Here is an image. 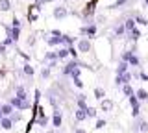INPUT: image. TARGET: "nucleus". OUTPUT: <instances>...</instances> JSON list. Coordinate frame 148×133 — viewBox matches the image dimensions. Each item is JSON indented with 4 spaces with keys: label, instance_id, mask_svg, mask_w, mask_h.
<instances>
[{
    "label": "nucleus",
    "instance_id": "1",
    "mask_svg": "<svg viewBox=\"0 0 148 133\" xmlns=\"http://www.w3.org/2000/svg\"><path fill=\"white\" fill-rule=\"evenodd\" d=\"M122 61H128V65L133 67V68L141 67V59H139V56L135 54V50H126V52H122Z\"/></svg>",
    "mask_w": 148,
    "mask_h": 133
},
{
    "label": "nucleus",
    "instance_id": "2",
    "mask_svg": "<svg viewBox=\"0 0 148 133\" xmlns=\"http://www.w3.org/2000/svg\"><path fill=\"white\" fill-rule=\"evenodd\" d=\"M69 13H71V11L67 10L65 4H58V6L52 10V17L56 20H61V19H65V17H69Z\"/></svg>",
    "mask_w": 148,
    "mask_h": 133
},
{
    "label": "nucleus",
    "instance_id": "3",
    "mask_svg": "<svg viewBox=\"0 0 148 133\" xmlns=\"http://www.w3.org/2000/svg\"><path fill=\"white\" fill-rule=\"evenodd\" d=\"M91 48H92V44H91L89 37H83V39L78 41V52H80V54H89Z\"/></svg>",
    "mask_w": 148,
    "mask_h": 133
},
{
    "label": "nucleus",
    "instance_id": "4",
    "mask_svg": "<svg viewBox=\"0 0 148 133\" xmlns=\"http://www.w3.org/2000/svg\"><path fill=\"white\" fill-rule=\"evenodd\" d=\"M132 81V72H126V74H120V76H115V85H126V83H130Z\"/></svg>",
    "mask_w": 148,
    "mask_h": 133
},
{
    "label": "nucleus",
    "instance_id": "5",
    "mask_svg": "<svg viewBox=\"0 0 148 133\" xmlns=\"http://www.w3.org/2000/svg\"><path fill=\"white\" fill-rule=\"evenodd\" d=\"M9 104H11L13 107L21 109V111H22V109H28V107H30V104H28L26 100H21V98H17V96H13V98L9 100Z\"/></svg>",
    "mask_w": 148,
    "mask_h": 133
},
{
    "label": "nucleus",
    "instance_id": "6",
    "mask_svg": "<svg viewBox=\"0 0 148 133\" xmlns=\"http://www.w3.org/2000/svg\"><path fill=\"white\" fill-rule=\"evenodd\" d=\"M82 35H85V37H95L96 35V24H87L82 28Z\"/></svg>",
    "mask_w": 148,
    "mask_h": 133
},
{
    "label": "nucleus",
    "instance_id": "7",
    "mask_svg": "<svg viewBox=\"0 0 148 133\" xmlns=\"http://www.w3.org/2000/svg\"><path fill=\"white\" fill-rule=\"evenodd\" d=\"M6 30H8V37L17 43V41H18V35H21V28H13V26H11V28H6Z\"/></svg>",
    "mask_w": 148,
    "mask_h": 133
},
{
    "label": "nucleus",
    "instance_id": "8",
    "mask_svg": "<svg viewBox=\"0 0 148 133\" xmlns=\"http://www.w3.org/2000/svg\"><path fill=\"white\" fill-rule=\"evenodd\" d=\"M122 24H124V28H126V33H128V31H132L133 28H137V22H135V19H133V17H128V19L124 20Z\"/></svg>",
    "mask_w": 148,
    "mask_h": 133
},
{
    "label": "nucleus",
    "instance_id": "9",
    "mask_svg": "<svg viewBox=\"0 0 148 133\" xmlns=\"http://www.w3.org/2000/svg\"><path fill=\"white\" fill-rule=\"evenodd\" d=\"M126 72H130V65H128V61H122V59H120V63L117 67V76L126 74Z\"/></svg>",
    "mask_w": 148,
    "mask_h": 133
},
{
    "label": "nucleus",
    "instance_id": "10",
    "mask_svg": "<svg viewBox=\"0 0 148 133\" xmlns=\"http://www.w3.org/2000/svg\"><path fill=\"white\" fill-rule=\"evenodd\" d=\"M124 33H126V28H124L122 22H120V24H115V26H113V35H115V37H122Z\"/></svg>",
    "mask_w": 148,
    "mask_h": 133
},
{
    "label": "nucleus",
    "instance_id": "11",
    "mask_svg": "<svg viewBox=\"0 0 148 133\" xmlns=\"http://www.w3.org/2000/svg\"><path fill=\"white\" fill-rule=\"evenodd\" d=\"M56 54H58V61H59V59L69 57V46H59L58 50H56Z\"/></svg>",
    "mask_w": 148,
    "mask_h": 133
},
{
    "label": "nucleus",
    "instance_id": "12",
    "mask_svg": "<svg viewBox=\"0 0 148 133\" xmlns=\"http://www.w3.org/2000/svg\"><path fill=\"white\" fill-rule=\"evenodd\" d=\"M128 39H132L133 43L139 41V39H141V30H139V28H133L132 31H128Z\"/></svg>",
    "mask_w": 148,
    "mask_h": 133
},
{
    "label": "nucleus",
    "instance_id": "13",
    "mask_svg": "<svg viewBox=\"0 0 148 133\" xmlns=\"http://www.w3.org/2000/svg\"><path fill=\"white\" fill-rule=\"evenodd\" d=\"M0 126H2L4 130H11V128H13V120L8 118V117H2V118H0Z\"/></svg>",
    "mask_w": 148,
    "mask_h": 133
},
{
    "label": "nucleus",
    "instance_id": "14",
    "mask_svg": "<svg viewBox=\"0 0 148 133\" xmlns=\"http://www.w3.org/2000/svg\"><path fill=\"white\" fill-rule=\"evenodd\" d=\"M0 109H2V115H4V117H11V115H13V105L11 104H4Z\"/></svg>",
    "mask_w": 148,
    "mask_h": 133
},
{
    "label": "nucleus",
    "instance_id": "15",
    "mask_svg": "<svg viewBox=\"0 0 148 133\" xmlns=\"http://www.w3.org/2000/svg\"><path fill=\"white\" fill-rule=\"evenodd\" d=\"M76 105H78V109H83V111L87 109V105H85V94H80V96H78Z\"/></svg>",
    "mask_w": 148,
    "mask_h": 133
},
{
    "label": "nucleus",
    "instance_id": "16",
    "mask_svg": "<svg viewBox=\"0 0 148 133\" xmlns=\"http://www.w3.org/2000/svg\"><path fill=\"white\" fill-rule=\"evenodd\" d=\"M11 10V0H0V11H9Z\"/></svg>",
    "mask_w": 148,
    "mask_h": 133
},
{
    "label": "nucleus",
    "instance_id": "17",
    "mask_svg": "<svg viewBox=\"0 0 148 133\" xmlns=\"http://www.w3.org/2000/svg\"><path fill=\"white\" fill-rule=\"evenodd\" d=\"M15 94H17V98H21V100H26V91H24V87H22V85L15 87Z\"/></svg>",
    "mask_w": 148,
    "mask_h": 133
},
{
    "label": "nucleus",
    "instance_id": "18",
    "mask_svg": "<svg viewBox=\"0 0 148 133\" xmlns=\"http://www.w3.org/2000/svg\"><path fill=\"white\" fill-rule=\"evenodd\" d=\"M54 126L56 128L61 126V111H59V109H56V111H54Z\"/></svg>",
    "mask_w": 148,
    "mask_h": 133
},
{
    "label": "nucleus",
    "instance_id": "19",
    "mask_svg": "<svg viewBox=\"0 0 148 133\" xmlns=\"http://www.w3.org/2000/svg\"><path fill=\"white\" fill-rule=\"evenodd\" d=\"M135 96H137V100H139V102H143V100H148V93H146L145 89H137Z\"/></svg>",
    "mask_w": 148,
    "mask_h": 133
},
{
    "label": "nucleus",
    "instance_id": "20",
    "mask_svg": "<svg viewBox=\"0 0 148 133\" xmlns=\"http://www.w3.org/2000/svg\"><path fill=\"white\" fill-rule=\"evenodd\" d=\"M45 61H58V54H56V52H46L45 54Z\"/></svg>",
    "mask_w": 148,
    "mask_h": 133
},
{
    "label": "nucleus",
    "instance_id": "21",
    "mask_svg": "<svg viewBox=\"0 0 148 133\" xmlns=\"http://www.w3.org/2000/svg\"><path fill=\"white\" fill-rule=\"evenodd\" d=\"M104 96H106V91L102 89V87H96V89H95V98L104 100Z\"/></svg>",
    "mask_w": 148,
    "mask_h": 133
},
{
    "label": "nucleus",
    "instance_id": "22",
    "mask_svg": "<svg viewBox=\"0 0 148 133\" xmlns=\"http://www.w3.org/2000/svg\"><path fill=\"white\" fill-rule=\"evenodd\" d=\"M113 107V102H111V100H102V111H109V109Z\"/></svg>",
    "mask_w": 148,
    "mask_h": 133
},
{
    "label": "nucleus",
    "instance_id": "23",
    "mask_svg": "<svg viewBox=\"0 0 148 133\" xmlns=\"http://www.w3.org/2000/svg\"><path fill=\"white\" fill-rule=\"evenodd\" d=\"M133 19H135L137 24H141V26H148V19H145V17H141V15H133Z\"/></svg>",
    "mask_w": 148,
    "mask_h": 133
},
{
    "label": "nucleus",
    "instance_id": "24",
    "mask_svg": "<svg viewBox=\"0 0 148 133\" xmlns=\"http://www.w3.org/2000/svg\"><path fill=\"white\" fill-rule=\"evenodd\" d=\"M74 41H76V39L71 37V35H63V44H65V46H72Z\"/></svg>",
    "mask_w": 148,
    "mask_h": 133
},
{
    "label": "nucleus",
    "instance_id": "25",
    "mask_svg": "<svg viewBox=\"0 0 148 133\" xmlns=\"http://www.w3.org/2000/svg\"><path fill=\"white\" fill-rule=\"evenodd\" d=\"M122 93L126 94V96H132V94H135V93H133V89H132V85H130V83L122 85Z\"/></svg>",
    "mask_w": 148,
    "mask_h": 133
},
{
    "label": "nucleus",
    "instance_id": "26",
    "mask_svg": "<svg viewBox=\"0 0 148 133\" xmlns=\"http://www.w3.org/2000/svg\"><path fill=\"white\" fill-rule=\"evenodd\" d=\"M130 0H117L115 4H111L109 6V10H117V8H120V6H124V4H128Z\"/></svg>",
    "mask_w": 148,
    "mask_h": 133
},
{
    "label": "nucleus",
    "instance_id": "27",
    "mask_svg": "<svg viewBox=\"0 0 148 133\" xmlns=\"http://www.w3.org/2000/svg\"><path fill=\"white\" fill-rule=\"evenodd\" d=\"M78 48H74V46H69V56H71L72 59H78Z\"/></svg>",
    "mask_w": 148,
    "mask_h": 133
},
{
    "label": "nucleus",
    "instance_id": "28",
    "mask_svg": "<svg viewBox=\"0 0 148 133\" xmlns=\"http://www.w3.org/2000/svg\"><path fill=\"white\" fill-rule=\"evenodd\" d=\"M83 118H87V113L83 111V109H78L76 111V120H83Z\"/></svg>",
    "mask_w": 148,
    "mask_h": 133
},
{
    "label": "nucleus",
    "instance_id": "29",
    "mask_svg": "<svg viewBox=\"0 0 148 133\" xmlns=\"http://www.w3.org/2000/svg\"><path fill=\"white\" fill-rule=\"evenodd\" d=\"M22 70H24V74L26 76H34V67H30V65H24V68H22Z\"/></svg>",
    "mask_w": 148,
    "mask_h": 133
},
{
    "label": "nucleus",
    "instance_id": "30",
    "mask_svg": "<svg viewBox=\"0 0 148 133\" xmlns=\"http://www.w3.org/2000/svg\"><path fill=\"white\" fill-rule=\"evenodd\" d=\"M50 70H52V68H48V67H43V68H41V76H43L45 80H46V78L50 76Z\"/></svg>",
    "mask_w": 148,
    "mask_h": 133
},
{
    "label": "nucleus",
    "instance_id": "31",
    "mask_svg": "<svg viewBox=\"0 0 148 133\" xmlns=\"http://www.w3.org/2000/svg\"><path fill=\"white\" fill-rule=\"evenodd\" d=\"M106 20H108V19H106V15H96V19H95V24H104Z\"/></svg>",
    "mask_w": 148,
    "mask_h": 133
},
{
    "label": "nucleus",
    "instance_id": "32",
    "mask_svg": "<svg viewBox=\"0 0 148 133\" xmlns=\"http://www.w3.org/2000/svg\"><path fill=\"white\" fill-rule=\"evenodd\" d=\"M11 26H13V28H21V26H22V22L18 20L17 17H13V20H11Z\"/></svg>",
    "mask_w": 148,
    "mask_h": 133
},
{
    "label": "nucleus",
    "instance_id": "33",
    "mask_svg": "<svg viewBox=\"0 0 148 133\" xmlns=\"http://www.w3.org/2000/svg\"><path fill=\"white\" fill-rule=\"evenodd\" d=\"M80 72H82V68H80V67L74 68V70L71 72V78H72V80H74V78H80Z\"/></svg>",
    "mask_w": 148,
    "mask_h": 133
},
{
    "label": "nucleus",
    "instance_id": "34",
    "mask_svg": "<svg viewBox=\"0 0 148 133\" xmlns=\"http://www.w3.org/2000/svg\"><path fill=\"white\" fill-rule=\"evenodd\" d=\"M35 35H30V37H28V41H26V44H28V46H34V44H35Z\"/></svg>",
    "mask_w": 148,
    "mask_h": 133
},
{
    "label": "nucleus",
    "instance_id": "35",
    "mask_svg": "<svg viewBox=\"0 0 148 133\" xmlns=\"http://www.w3.org/2000/svg\"><path fill=\"white\" fill-rule=\"evenodd\" d=\"M72 81H74V85H76V87H78V89H82V87H83V81L80 80V78H74V80H72Z\"/></svg>",
    "mask_w": 148,
    "mask_h": 133
},
{
    "label": "nucleus",
    "instance_id": "36",
    "mask_svg": "<svg viewBox=\"0 0 148 133\" xmlns=\"http://www.w3.org/2000/svg\"><path fill=\"white\" fill-rule=\"evenodd\" d=\"M85 113H87V117H96V111H95L92 107H87V109H85Z\"/></svg>",
    "mask_w": 148,
    "mask_h": 133
},
{
    "label": "nucleus",
    "instance_id": "37",
    "mask_svg": "<svg viewBox=\"0 0 148 133\" xmlns=\"http://www.w3.org/2000/svg\"><path fill=\"white\" fill-rule=\"evenodd\" d=\"M46 2H54V0H35V6H43Z\"/></svg>",
    "mask_w": 148,
    "mask_h": 133
},
{
    "label": "nucleus",
    "instance_id": "38",
    "mask_svg": "<svg viewBox=\"0 0 148 133\" xmlns=\"http://www.w3.org/2000/svg\"><path fill=\"white\" fill-rule=\"evenodd\" d=\"M104 126H106L104 120H98V122H96V128H104Z\"/></svg>",
    "mask_w": 148,
    "mask_h": 133
},
{
    "label": "nucleus",
    "instance_id": "39",
    "mask_svg": "<svg viewBox=\"0 0 148 133\" xmlns=\"http://www.w3.org/2000/svg\"><path fill=\"white\" fill-rule=\"evenodd\" d=\"M0 54H6V44H4V43L0 44Z\"/></svg>",
    "mask_w": 148,
    "mask_h": 133
},
{
    "label": "nucleus",
    "instance_id": "40",
    "mask_svg": "<svg viewBox=\"0 0 148 133\" xmlns=\"http://www.w3.org/2000/svg\"><path fill=\"white\" fill-rule=\"evenodd\" d=\"M143 2H145V8H148V0H143Z\"/></svg>",
    "mask_w": 148,
    "mask_h": 133
},
{
    "label": "nucleus",
    "instance_id": "41",
    "mask_svg": "<svg viewBox=\"0 0 148 133\" xmlns=\"http://www.w3.org/2000/svg\"><path fill=\"white\" fill-rule=\"evenodd\" d=\"M76 133H85V131H83V130H76Z\"/></svg>",
    "mask_w": 148,
    "mask_h": 133
},
{
    "label": "nucleus",
    "instance_id": "42",
    "mask_svg": "<svg viewBox=\"0 0 148 133\" xmlns=\"http://www.w3.org/2000/svg\"><path fill=\"white\" fill-rule=\"evenodd\" d=\"M0 107H2V105H0ZM4 117V115H2V109H0V118H2Z\"/></svg>",
    "mask_w": 148,
    "mask_h": 133
},
{
    "label": "nucleus",
    "instance_id": "43",
    "mask_svg": "<svg viewBox=\"0 0 148 133\" xmlns=\"http://www.w3.org/2000/svg\"><path fill=\"white\" fill-rule=\"evenodd\" d=\"M63 2H69V0H63Z\"/></svg>",
    "mask_w": 148,
    "mask_h": 133
}]
</instances>
